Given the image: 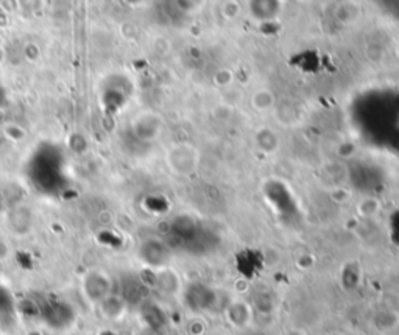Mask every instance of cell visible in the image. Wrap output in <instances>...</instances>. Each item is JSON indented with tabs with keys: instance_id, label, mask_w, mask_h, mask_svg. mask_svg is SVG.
I'll list each match as a JSON object with an SVG mask.
<instances>
[{
	"instance_id": "cell-3",
	"label": "cell",
	"mask_w": 399,
	"mask_h": 335,
	"mask_svg": "<svg viewBox=\"0 0 399 335\" xmlns=\"http://www.w3.org/2000/svg\"><path fill=\"white\" fill-rule=\"evenodd\" d=\"M139 257L141 261L151 267H159L167 259V251L163 242L159 240H145L141 247H139Z\"/></svg>"
},
{
	"instance_id": "cell-4",
	"label": "cell",
	"mask_w": 399,
	"mask_h": 335,
	"mask_svg": "<svg viewBox=\"0 0 399 335\" xmlns=\"http://www.w3.org/2000/svg\"><path fill=\"white\" fill-rule=\"evenodd\" d=\"M100 306V309H102V313L104 317H109V318H116L119 317L122 313L123 310V303H122V299L113 295L111 293L109 296H107L103 299V301L99 303Z\"/></svg>"
},
{
	"instance_id": "cell-2",
	"label": "cell",
	"mask_w": 399,
	"mask_h": 335,
	"mask_svg": "<svg viewBox=\"0 0 399 335\" xmlns=\"http://www.w3.org/2000/svg\"><path fill=\"white\" fill-rule=\"evenodd\" d=\"M81 289L89 301L99 304L113 293V279L102 270H89L81 279Z\"/></svg>"
},
{
	"instance_id": "cell-1",
	"label": "cell",
	"mask_w": 399,
	"mask_h": 335,
	"mask_svg": "<svg viewBox=\"0 0 399 335\" xmlns=\"http://www.w3.org/2000/svg\"><path fill=\"white\" fill-rule=\"evenodd\" d=\"M36 306V313L52 329H66L75 321V310L65 299L55 295L47 296Z\"/></svg>"
},
{
	"instance_id": "cell-5",
	"label": "cell",
	"mask_w": 399,
	"mask_h": 335,
	"mask_svg": "<svg viewBox=\"0 0 399 335\" xmlns=\"http://www.w3.org/2000/svg\"><path fill=\"white\" fill-rule=\"evenodd\" d=\"M15 310V298L10 289L0 282V315H10Z\"/></svg>"
}]
</instances>
